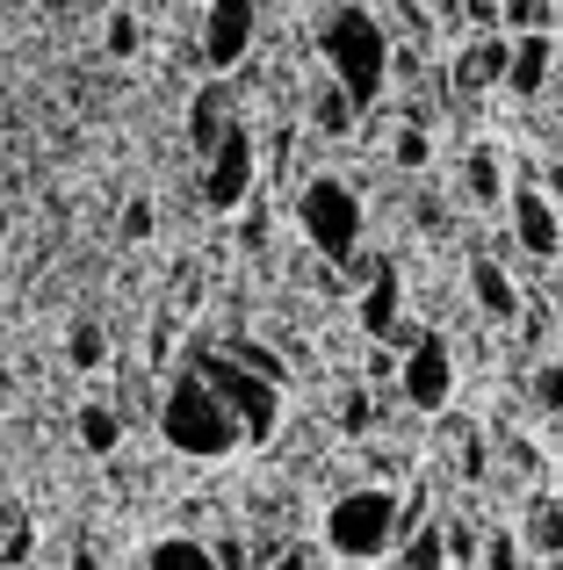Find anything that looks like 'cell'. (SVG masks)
<instances>
[{"label":"cell","instance_id":"obj_32","mask_svg":"<svg viewBox=\"0 0 563 570\" xmlns=\"http://www.w3.org/2000/svg\"><path fill=\"white\" fill-rule=\"evenodd\" d=\"M275 570H325V563H318V557H310V549H289V557H282Z\"/></svg>","mask_w":563,"mask_h":570},{"label":"cell","instance_id":"obj_26","mask_svg":"<svg viewBox=\"0 0 563 570\" xmlns=\"http://www.w3.org/2000/svg\"><path fill=\"white\" fill-rule=\"evenodd\" d=\"M138 43H145V29H138V14H130V8H116L109 22H101V51H109V58H130Z\"/></svg>","mask_w":563,"mask_h":570},{"label":"cell","instance_id":"obj_15","mask_svg":"<svg viewBox=\"0 0 563 570\" xmlns=\"http://www.w3.org/2000/svg\"><path fill=\"white\" fill-rule=\"evenodd\" d=\"M124 433H130V412H116V404H101V397H87L80 412H72V441H80L87 455H116Z\"/></svg>","mask_w":563,"mask_h":570},{"label":"cell","instance_id":"obj_6","mask_svg":"<svg viewBox=\"0 0 563 570\" xmlns=\"http://www.w3.org/2000/svg\"><path fill=\"white\" fill-rule=\"evenodd\" d=\"M506 238L521 246V261H563V209L542 188V167H521V181L506 195Z\"/></svg>","mask_w":563,"mask_h":570},{"label":"cell","instance_id":"obj_8","mask_svg":"<svg viewBox=\"0 0 563 570\" xmlns=\"http://www.w3.org/2000/svg\"><path fill=\"white\" fill-rule=\"evenodd\" d=\"M254 37H260V0H210V8H203V37H196L203 72H231V66H246Z\"/></svg>","mask_w":563,"mask_h":570},{"label":"cell","instance_id":"obj_24","mask_svg":"<svg viewBox=\"0 0 563 570\" xmlns=\"http://www.w3.org/2000/svg\"><path fill=\"white\" fill-rule=\"evenodd\" d=\"M66 354H72V368H101V362H109V340H101V325H95V318H72Z\"/></svg>","mask_w":563,"mask_h":570},{"label":"cell","instance_id":"obj_28","mask_svg":"<svg viewBox=\"0 0 563 570\" xmlns=\"http://www.w3.org/2000/svg\"><path fill=\"white\" fill-rule=\"evenodd\" d=\"M339 426L368 433V426H376V397H368V390H347V397H339Z\"/></svg>","mask_w":563,"mask_h":570},{"label":"cell","instance_id":"obj_1","mask_svg":"<svg viewBox=\"0 0 563 570\" xmlns=\"http://www.w3.org/2000/svg\"><path fill=\"white\" fill-rule=\"evenodd\" d=\"M318 58H325V80H339L354 95V109H376L397 80V43L362 0H333L318 22Z\"/></svg>","mask_w":563,"mask_h":570},{"label":"cell","instance_id":"obj_36","mask_svg":"<svg viewBox=\"0 0 563 570\" xmlns=\"http://www.w3.org/2000/svg\"><path fill=\"white\" fill-rule=\"evenodd\" d=\"M527 570H563V563H535V557H527Z\"/></svg>","mask_w":563,"mask_h":570},{"label":"cell","instance_id":"obj_18","mask_svg":"<svg viewBox=\"0 0 563 570\" xmlns=\"http://www.w3.org/2000/svg\"><path fill=\"white\" fill-rule=\"evenodd\" d=\"M463 188H470V203H477V209H506V174H498V153H492V145H477V153H470L463 159Z\"/></svg>","mask_w":563,"mask_h":570},{"label":"cell","instance_id":"obj_27","mask_svg":"<svg viewBox=\"0 0 563 570\" xmlns=\"http://www.w3.org/2000/svg\"><path fill=\"white\" fill-rule=\"evenodd\" d=\"M426 153H434V145H426V130H419V124H397V138H391V159H397V167L419 174V167H426Z\"/></svg>","mask_w":563,"mask_h":570},{"label":"cell","instance_id":"obj_34","mask_svg":"<svg viewBox=\"0 0 563 570\" xmlns=\"http://www.w3.org/2000/svg\"><path fill=\"white\" fill-rule=\"evenodd\" d=\"M14 232V209H8V195H0V238H8Z\"/></svg>","mask_w":563,"mask_h":570},{"label":"cell","instance_id":"obj_2","mask_svg":"<svg viewBox=\"0 0 563 570\" xmlns=\"http://www.w3.org/2000/svg\"><path fill=\"white\" fill-rule=\"evenodd\" d=\"M159 433H167V448L188 455V462H225V455L246 448V426L231 419V404L217 397L196 368H174L167 390H159Z\"/></svg>","mask_w":563,"mask_h":570},{"label":"cell","instance_id":"obj_22","mask_svg":"<svg viewBox=\"0 0 563 570\" xmlns=\"http://www.w3.org/2000/svg\"><path fill=\"white\" fill-rule=\"evenodd\" d=\"M225 354H231V362H246L254 376H268V383H282V390H289V362H282V354L268 347V340L239 333V340H225Z\"/></svg>","mask_w":563,"mask_h":570},{"label":"cell","instance_id":"obj_4","mask_svg":"<svg viewBox=\"0 0 563 570\" xmlns=\"http://www.w3.org/2000/svg\"><path fill=\"white\" fill-rule=\"evenodd\" d=\"M362 195H354L339 174H310L304 188H296V232H304V246L318 253L325 267H339V275H354V261H362Z\"/></svg>","mask_w":563,"mask_h":570},{"label":"cell","instance_id":"obj_9","mask_svg":"<svg viewBox=\"0 0 563 570\" xmlns=\"http://www.w3.org/2000/svg\"><path fill=\"white\" fill-rule=\"evenodd\" d=\"M397 397H405L412 412H448V397H455V354H448V340H441V333H419L405 347Z\"/></svg>","mask_w":563,"mask_h":570},{"label":"cell","instance_id":"obj_3","mask_svg":"<svg viewBox=\"0 0 563 570\" xmlns=\"http://www.w3.org/2000/svg\"><path fill=\"white\" fill-rule=\"evenodd\" d=\"M405 542V499L391 484H354L325 505V549L339 563H376V557H397Z\"/></svg>","mask_w":563,"mask_h":570},{"label":"cell","instance_id":"obj_19","mask_svg":"<svg viewBox=\"0 0 563 570\" xmlns=\"http://www.w3.org/2000/svg\"><path fill=\"white\" fill-rule=\"evenodd\" d=\"M397 570H448V520H426L397 542Z\"/></svg>","mask_w":563,"mask_h":570},{"label":"cell","instance_id":"obj_10","mask_svg":"<svg viewBox=\"0 0 563 570\" xmlns=\"http://www.w3.org/2000/svg\"><path fill=\"white\" fill-rule=\"evenodd\" d=\"M239 124H246V116H239V87H231V72H210V80L188 95V116H181V138H188V153H196V167H203V159H210Z\"/></svg>","mask_w":563,"mask_h":570},{"label":"cell","instance_id":"obj_29","mask_svg":"<svg viewBox=\"0 0 563 570\" xmlns=\"http://www.w3.org/2000/svg\"><path fill=\"white\" fill-rule=\"evenodd\" d=\"M29 549H37V534H29V520L14 513V520H8V534H0V557H8V563H22Z\"/></svg>","mask_w":563,"mask_h":570},{"label":"cell","instance_id":"obj_37","mask_svg":"<svg viewBox=\"0 0 563 570\" xmlns=\"http://www.w3.org/2000/svg\"><path fill=\"white\" fill-rule=\"evenodd\" d=\"M138 570H145V563H138Z\"/></svg>","mask_w":563,"mask_h":570},{"label":"cell","instance_id":"obj_16","mask_svg":"<svg viewBox=\"0 0 563 570\" xmlns=\"http://www.w3.org/2000/svg\"><path fill=\"white\" fill-rule=\"evenodd\" d=\"M521 542H527V557H535V563H563V499H556V491L527 499Z\"/></svg>","mask_w":563,"mask_h":570},{"label":"cell","instance_id":"obj_21","mask_svg":"<svg viewBox=\"0 0 563 570\" xmlns=\"http://www.w3.org/2000/svg\"><path fill=\"white\" fill-rule=\"evenodd\" d=\"M498 29L506 37H556V0H506Z\"/></svg>","mask_w":563,"mask_h":570},{"label":"cell","instance_id":"obj_5","mask_svg":"<svg viewBox=\"0 0 563 570\" xmlns=\"http://www.w3.org/2000/svg\"><path fill=\"white\" fill-rule=\"evenodd\" d=\"M188 368H196V376H203V383L217 390V397L231 404V419L246 426V441H268V433L282 426V383L254 376L246 362H231V354H225V340L196 347V354H188Z\"/></svg>","mask_w":563,"mask_h":570},{"label":"cell","instance_id":"obj_17","mask_svg":"<svg viewBox=\"0 0 563 570\" xmlns=\"http://www.w3.org/2000/svg\"><path fill=\"white\" fill-rule=\"evenodd\" d=\"M354 124H362L354 95L339 80H318V95H310V130H318V138H354Z\"/></svg>","mask_w":563,"mask_h":570},{"label":"cell","instance_id":"obj_7","mask_svg":"<svg viewBox=\"0 0 563 570\" xmlns=\"http://www.w3.org/2000/svg\"><path fill=\"white\" fill-rule=\"evenodd\" d=\"M260 195V145H254V124H239L210 159H203V203L225 217V209H246Z\"/></svg>","mask_w":563,"mask_h":570},{"label":"cell","instance_id":"obj_25","mask_svg":"<svg viewBox=\"0 0 563 570\" xmlns=\"http://www.w3.org/2000/svg\"><path fill=\"white\" fill-rule=\"evenodd\" d=\"M477 570H527V542H521V528L484 534V563H477Z\"/></svg>","mask_w":563,"mask_h":570},{"label":"cell","instance_id":"obj_20","mask_svg":"<svg viewBox=\"0 0 563 570\" xmlns=\"http://www.w3.org/2000/svg\"><path fill=\"white\" fill-rule=\"evenodd\" d=\"M145 570H217V549L203 534H167V542H152Z\"/></svg>","mask_w":563,"mask_h":570},{"label":"cell","instance_id":"obj_35","mask_svg":"<svg viewBox=\"0 0 563 570\" xmlns=\"http://www.w3.org/2000/svg\"><path fill=\"white\" fill-rule=\"evenodd\" d=\"M72 570H95V557H87V549H80V557H72Z\"/></svg>","mask_w":563,"mask_h":570},{"label":"cell","instance_id":"obj_13","mask_svg":"<svg viewBox=\"0 0 563 570\" xmlns=\"http://www.w3.org/2000/svg\"><path fill=\"white\" fill-rule=\"evenodd\" d=\"M470 296H477V311H484V318H498V325L521 318V282L506 275L498 253H477V261H470Z\"/></svg>","mask_w":563,"mask_h":570},{"label":"cell","instance_id":"obj_12","mask_svg":"<svg viewBox=\"0 0 563 570\" xmlns=\"http://www.w3.org/2000/svg\"><path fill=\"white\" fill-rule=\"evenodd\" d=\"M362 333L376 340V347H397V333H405V282H397L391 261L362 282Z\"/></svg>","mask_w":563,"mask_h":570},{"label":"cell","instance_id":"obj_33","mask_svg":"<svg viewBox=\"0 0 563 570\" xmlns=\"http://www.w3.org/2000/svg\"><path fill=\"white\" fill-rule=\"evenodd\" d=\"M8 520H14L8 513V462H0V534H8Z\"/></svg>","mask_w":563,"mask_h":570},{"label":"cell","instance_id":"obj_23","mask_svg":"<svg viewBox=\"0 0 563 570\" xmlns=\"http://www.w3.org/2000/svg\"><path fill=\"white\" fill-rule=\"evenodd\" d=\"M527 397H535L542 419H563V354H542L535 376H527Z\"/></svg>","mask_w":563,"mask_h":570},{"label":"cell","instance_id":"obj_11","mask_svg":"<svg viewBox=\"0 0 563 570\" xmlns=\"http://www.w3.org/2000/svg\"><path fill=\"white\" fill-rule=\"evenodd\" d=\"M506 72H513V37H470L463 51H455L448 87H455V101H477V95H492V87H506Z\"/></svg>","mask_w":563,"mask_h":570},{"label":"cell","instance_id":"obj_31","mask_svg":"<svg viewBox=\"0 0 563 570\" xmlns=\"http://www.w3.org/2000/svg\"><path fill=\"white\" fill-rule=\"evenodd\" d=\"M542 188H550V203L563 209V159H550V167H542Z\"/></svg>","mask_w":563,"mask_h":570},{"label":"cell","instance_id":"obj_14","mask_svg":"<svg viewBox=\"0 0 563 570\" xmlns=\"http://www.w3.org/2000/svg\"><path fill=\"white\" fill-rule=\"evenodd\" d=\"M550 80H556V37H513V72H506V95L535 101V95H550Z\"/></svg>","mask_w":563,"mask_h":570},{"label":"cell","instance_id":"obj_30","mask_svg":"<svg viewBox=\"0 0 563 570\" xmlns=\"http://www.w3.org/2000/svg\"><path fill=\"white\" fill-rule=\"evenodd\" d=\"M116 232H124V238H152V203H145V195L124 203V224H116Z\"/></svg>","mask_w":563,"mask_h":570}]
</instances>
